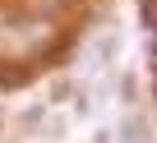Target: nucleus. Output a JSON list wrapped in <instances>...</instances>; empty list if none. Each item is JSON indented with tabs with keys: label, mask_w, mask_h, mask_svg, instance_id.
<instances>
[{
	"label": "nucleus",
	"mask_w": 157,
	"mask_h": 143,
	"mask_svg": "<svg viewBox=\"0 0 157 143\" xmlns=\"http://www.w3.org/2000/svg\"><path fill=\"white\" fill-rule=\"evenodd\" d=\"M116 51H120V32H106V42H97V60H102V65H111V60H116Z\"/></svg>",
	"instance_id": "nucleus-2"
},
{
	"label": "nucleus",
	"mask_w": 157,
	"mask_h": 143,
	"mask_svg": "<svg viewBox=\"0 0 157 143\" xmlns=\"http://www.w3.org/2000/svg\"><path fill=\"white\" fill-rule=\"evenodd\" d=\"M120 138H125V143H152V125H148V115L129 111V115L120 120Z\"/></svg>",
	"instance_id": "nucleus-1"
},
{
	"label": "nucleus",
	"mask_w": 157,
	"mask_h": 143,
	"mask_svg": "<svg viewBox=\"0 0 157 143\" xmlns=\"http://www.w3.org/2000/svg\"><path fill=\"white\" fill-rule=\"evenodd\" d=\"M139 19H143V32H152V0H139Z\"/></svg>",
	"instance_id": "nucleus-3"
}]
</instances>
